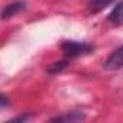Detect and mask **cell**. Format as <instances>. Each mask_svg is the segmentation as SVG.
<instances>
[{
  "label": "cell",
  "mask_w": 123,
  "mask_h": 123,
  "mask_svg": "<svg viewBox=\"0 0 123 123\" xmlns=\"http://www.w3.org/2000/svg\"><path fill=\"white\" fill-rule=\"evenodd\" d=\"M7 104H9V101H7V97H6L5 94H2V96H0V106H2V109H5Z\"/></svg>",
  "instance_id": "obj_8"
},
{
  "label": "cell",
  "mask_w": 123,
  "mask_h": 123,
  "mask_svg": "<svg viewBox=\"0 0 123 123\" xmlns=\"http://www.w3.org/2000/svg\"><path fill=\"white\" fill-rule=\"evenodd\" d=\"M103 67L109 71H114V70H119V68L123 67V45L119 46L116 51H113L110 54V56L103 64Z\"/></svg>",
  "instance_id": "obj_2"
},
{
  "label": "cell",
  "mask_w": 123,
  "mask_h": 123,
  "mask_svg": "<svg viewBox=\"0 0 123 123\" xmlns=\"http://www.w3.org/2000/svg\"><path fill=\"white\" fill-rule=\"evenodd\" d=\"M65 68H67V61H58V62H54L52 65L48 67V73L49 74H58Z\"/></svg>",
  "instance_id": "obj_7"
},
{
  "label": "cell",
  "mask_w": 123,
  "mask_h": 123,
  "mask_svg": "<svg viewBox=\"0 0 123 123\" xmlns=\"http://www.w3.org/2000/svg\"><path fill=\"white\" fill-rule=\"evenodd\" d=\"M28 119V116H20V117H16V119H12V120H7L6 123H15V122H25Z\"/></svg>",
  "instance_id": "obj_9"
},
{
  "label": "cell",
  "mask_w": 123,
  "mask_h": 123,
  "mask_svg": "<svg viewBox=\"0 0 123 123\" xmlns=\"http://www.w3.org/2000/svg\"><path fill=\"white\" fill-rule=\"evenodd\" d=\"M107 20L110 23L116 25V26L123 25V0H120V2L111 9V12L107 16Z\"/></svg>",
  "instance_id": "obj_5"
},
{
  "label": "cell",
  "mask_w": 123,
  "mask_h": 123,
  "mask_svg": "<svg viewBox=\"0 0 123 123\" xmlns=\"http://www.w3.org/2000/svg\"><path fill=\"white\" fill-rule=\"evenodd\" d=\"M81 120H86V114L83 111H75V110L51 119V122H65V123H75V122H81Z\"/></svg>",
  "instance_id": "obj_4"
},
{
  "label": "cell",
  "mask_w": 123,
  "mask_h": 123,
  "mask_svg": "<svg viewBox=\"0 0 123 123\" xmlns=\"http://www.w3.org/2000/svg\"><path fill=\"white\" fill-rule=\"evenodd\" d=\"M25 2H13V3H9L3 7L2 10V19L3 20H9L12 18H15L16 15H19L23 9H25Z\"/></svg>",
  "instance_id": "obj_3"
},
{
  "label": "cell",
  "mask_w": 123,
  "mask_h": 123,
  "mask_svg": "<svg viewBox=\"0 0 123 123\" xmlns=\"http://www.w3.org/2000/svg\"><path fill=\"white\" fill-rule=\"evenodd\" d=\"M111 2L113 0H91L88 3V9H90L91 13H97V12L103 10L106 6H109Z\"/></svg>",
  "instance_id": "obj_6"
},
{
  "label": "cell",
  "mask_w": 123,
  "mask_h": 123,
  "mask_svg": "<svg viewBox=\"0 0 123 123\" xmlns=\"http://www.w3.org/2000/svg\"><path fill=\"white\" fill-rule=\"evenodd\" d=\"M61 49L62 52L70 56V58H77L81 55H87L90 54L94 46L88 42H80V41H64L61 43Z\"/></svg>",
  "instance_id": "obj_1"
}]
</instances>
